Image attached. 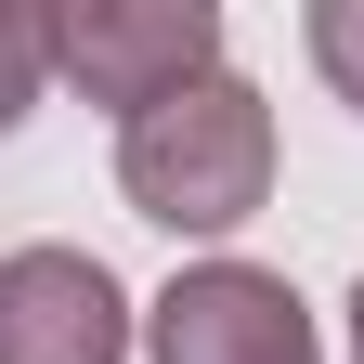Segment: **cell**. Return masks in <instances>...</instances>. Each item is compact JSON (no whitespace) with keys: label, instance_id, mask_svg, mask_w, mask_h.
I'll list each match as a JSON object with an SVG mask.
<instances>
[{"label":"cell","instance_id":"cell-1","mask_svg":"<svg viewBox=\"0 0 364 364\" xmlns=\"http://www.w3.org/2000/svg\"><path fill=\"white\" fill-rule=\"evenodd\" d=\"M117 196L156 235H235V221H260V196H273V105L235 65H208L196 91H169V105H144L117 130Z\"/></svg>","mask_w":364,"mask_h":364},{"label":"cell","instance_id":"cell-2","mask_svg":"<svg viewBox=\"0 0 364 364\" xmlns=\"http://www.w3.org/2000/svg\"><path fill=\"white\" fill-rule=\"evenodd\" d=\"M39 53L53 78H78V105H117L130 130L144 105L221 65V0H65V14H39Z\"/></svg>","mask_w":364,"mask_h":364},{"label":"cell","instance_id":"cell-7","mask_svg":"<svg viewBox=\"0 0 364 364\" xmlns=\"http://www.w3.org/2000/svg\"><path fill=\"white\" fill-rule=\"evenodd\" d=\"M351 364H364V287H351Z\"/></svg>","mask_w":364,"mask_h":364},{"label":"cell","instance_id":"cell-6","mask_svg":"<svg viewBox=\"0 0 364 364\" xmlns=\"http://www.w3.org/2000/svg\"><path fill=\"white\" fill-rule=\"evenodd\" d=\"M39 78H53V53H39V14H26V0H0V130L39 105Z\"/></svg>","mask_w":364,"mask_h":364},{"label":"cell","instance_id":"cell-4","mask_svg":"<svg viewBox=\"0 0 364 364\" xmlns=\"http://www.w3.org/2000/svg\"><path fill=\"white\" fill-rule=\"evenodd\" d=\"M0 364H130V287L91 247L0 260Z\"/></svg>","mask_w":364,"mask_h":364},{"label":"cell","instance_id":"cell-5","mask_svg":"<svg viewBox=\"0 0 364 364\" xmlns=\"http://www.w3.org/2000/svg\"><path fill=\"white\" fill-rule=\"evenodd\" d=\"M299 39H312V65H326V91L364 117V0H312V14H299Z\"/></svg>","mask_w":364,"mask_h":364},{"label":"cell","instance_id":"cell-3","mask_svg":"<svg viewBox=\"0 0 364 364\" xmlns=\"http://www.w3.org/2000/svg\"><path fill=\"white\" fill-rule=\"evenodd\" d=\"M144 351L156 364H326L312 299L287 287V273H260V260H196L144 312Z\"/></svg>","mask_w":364,"mask_h":364}]
</instances>
